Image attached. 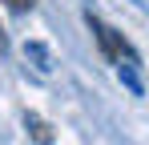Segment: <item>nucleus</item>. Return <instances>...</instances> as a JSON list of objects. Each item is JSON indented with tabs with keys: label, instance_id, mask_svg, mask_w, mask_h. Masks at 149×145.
Wrapping results in <instances>:
<instances>
[{
	"label": "nucleus",
	"instance_id": "obj_1",
	"mask_svg": "<svg viewBox=\"0 0 149 145\" xmlns=\"http://www.w3.org/2000/svg\"><path fill=\"white\" fill-rule=\"evenodd\" d=\"M24 56H28V61H32L40 72H49V69H52V52L40 45V40H24Z\"/></svg>",
	"mask_w": 149,
	"mask_h": 145
},
{
	"label": "nucleus",
	"instance_id": "obj_2",
	"mask_svg": "<svg viewBox=\"0 0 149 145\" xmlns=\"http://www.w3.org/2000/svg\"><path fill=\"white\" fill-rule=\"evenodd\" d=\"M117 77H121V85L129 89L133 97H141L145 93V85H141V77H137V69L129 65V61H117Z\"/></svg>",
	"mask_w": 149,
	"mask_h": 145
},
{
	"label": "nucleus",
	"instance_id": "obj_3",
	"mask_svg": "<svg viewBox=\"0 0 149 145\" xmlns=\"http://www.w3.org/2000/svg\"><path fill=\"white\" fill-rule=\"evenodd\" d=\"M24 129L32 133V141H36V145H52V129L36 117V113H28V117H24Z\"/></svg>",
	"mask_w": 149,
	"mask_h": 145
},
{
	"label": "nucleus",
	"instance_id": "obj_4",
	"mask_svg": "<svg viewBox=\"0 0 149 145\" xmlns=\"http://www.w3.org/2000/svg\"><path fill=\"white\" fill-rule=\"evenodd\" d=\"M4 4H8L12 12H32V4H36V0H4Z\"/></svg>",
	"mask_w": 149,
	"mask_h": 145
},
{
	"label": "nucleus",
	"instance_id": "obj_5",
	"mask_svg": "<svg viewBox=\"0 0 149 145\" xmlns=\"http://www.w3.org/2000/svg\"><path fill=\"white\" fill-rule=\"evenodd\" d=\"M8 52V32H4V24H0V56Z\"/></svg>",
	"mask_w": 149,
	"mask_h": 145
},
{
	"label": "nucleus",
	"instance_id": "obj_6",
	"mask_svg": "<svg viewBox=\"0 0 149 145\" xmlns=\"http://www.w3.org/2000/svg\"><path fill=\"white\" fill-rule=\"evenodd\" d=\"M133 4H137V8H145V4H149V0H133Z\"/></svg>",
	"mask_w": 149,
	"mask_h": 145
}]
</instances>
